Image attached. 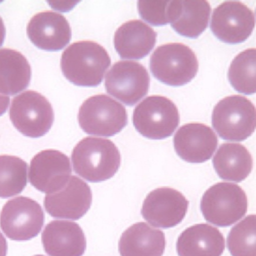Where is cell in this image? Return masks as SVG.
I'll return each instance as SVG.
<instances>
[{"label":"cell","instance_id":"obj_1","mask_svg":"<svg viewBox=\"0 0 256 256\" xmlns=\"http://www.w3.org/2000/svg\"><path fill=\"white\" fill-rule=\"evenodd\" d=\"M111 64L108 51L90 41L75 42L66 48L61 59L64 76L81 87H97Z\"/></svg>","mask_w":256,"mask_h":256},{"label":"cell","instance_id":"obj_2","mask_svg":"<svg viewBox=\"0 0 256 256\" xmlns=\"http://www.w3.org/2000/svg\"><path fill=\"white\" fill-rule=\"evenodd\" d=\"M72 163L75 172L92 183L114 177L121 165V154L110 140L88 137L74 149Z\"/></svg>","mask_w":256,"mask_h":256},{"label":"cell","instance_id":"obj_3","mask_svg":"<svg viewBox=\"0 0 256 256\" xmlns=\"http://www.w3.org/2000/svg\"><path fill=\"white\" fill-rule=\"evenodd\" d=\"M150 69L155 78L172 87L190 82L198 70V62L194 51L180 43L158 47L150 57Z\"/></svg>","mask_w":256,"mask_h":256},{"label":"cell","instance_id":"obj_4","mask_svg":"<svg viewBox=\"0 0 256 256\" xmlns=\"http://www.w3.org/2000/svg\"><path fill=\"white\" fill-rule=\"evenodd\" d=\"M212 125L224 140L244 141L256 129L255 105L244 96L224 98L214 108Z\"/></svg>","mask_w":256,"mask_h":256},{"label":"cell","instance_id":"obj_5","mask_svg":"<svg viewBox=\"0 0 256 256\" xmlns=\"http://www.w3.org/2000/svg\"><path fill=\"white\" fill-rule=\"evenodd\" d=\"M248 197L238 185L218 183L209 188L201 201V210L206 221L219 227H228L248 212Z\"/></svg>","mask_w":256,"mask_h":256},{"label":"cell","instance_id":"obj_6","mask_svg":"<svg viewBox=\"0 0 256 256\" xmlns=\"http://www.w3.org/2000/svg\"><path fill=\"white\" fill-rule=\"evenodd\" d=\"M78 120L88 135L110 137L121 132L128 123L126 108L106 95L92 96L80 108Z\"/></svg>","mask_w":256,"mask_h":256},{"label":"cell","instance_id":"obj_7","mask_svg":"<svg viewBox=\"0 0 256 256\" xmlns=\"http://www.w3.org/2000/svg\"><path fill=\"white\" fill-rule=\"evenodd\" d=\"M132 122L142 136L149 139H164L174 133L180 123V115L170 99L152 96L136 107Z\"/></svg>","mask_w":256,"mask_h":256},{"label":"cell","instance_id":"obj_8","mask_svg":"<svg viewBox=\"0 0 256 256\" xmlns=\"http://www.w3.org/2000/svg\"><path fill=\"white\" fill-rule=\"evenodd\" d=\"M9 114L14 126L30 138L46 135L54 123V110L49 101L40 93L30 90L13 99Z\"/></svg>","mask_w":256,"mask_h":256},{"label":"cell","instance_id":"obj_9","mask_svg":"<svg viewBox=\"0 0 256 256\" xmlns=\"http://www.w3.org/2000/svg\"><path fill=\"white\" fill-rule=\"evenodd\" d=\"M44 213L37 201L20 196L9 200L0 213V228L10 240H30L38 235Z\"/></svg>","mask_w":256,"mask_h":256},{"label":"cell","instance_id":"obj_10","mask_svg":"<svg viewBox=\"0 0 256 256\" xmlns=\"http://www.w3.org/2000/svg\"><path fill=\"white\" fill-rule=\"evenodd\" d=\"M150 77L146 68L136 62L120 61L108 72L106 92L128 106L140 102L148 93Z\"/></svg>","mask_w":256,"mask_h":256},{"label":"cell","instance_id":"obj_11","mask_svg":"<svg viewBox=\"0 0 256 256\" xmlns=\"http://www.w3.org/2000/svg\"><path fill=\"white\" fill-rule=\"evenodd\" d=\"M254 12L240 2H224L214 10L210 30L225 43L245 42L255 28Z\"/></svg>","mask_w":256,"mask_h":256},{"label":"cell","instance_id":"obj_12","mask_svg":"<svg viewBox=\"0 0 256 256\" xmlns=\"http://www.w3.org/2000/svg\"><path fill=\"white\" fill-rule=\"evenodd\" d=\"M188 206L189 201L178 191L170 187L158 188L147 195L141 213L153 226L170 228L184 219Z\"/></svg>","mask_w":256,"mask_h":256},{"label":"cell","instance_id":"obj_13","mask_svg":"<svg viewBox=\"0 0 256 256\" xmlns=\"http://www.w3.org/2000/svg\"><path fill=\"white\" fill-rule=\"evenodd\" d=\"M70 159L55 150L40 152L32 159L28 180L37 190L48 194L62 189L72 177Z\"/></svg>","mask_w":256,"mask_h":256},{"label":"cell","instance_id":"obj_14","mask_svg":"<svg viewBox=\"0 0 256 256\" xmlns=\"http://www.w3.org/2000/svg\"><path fill=\"white\" fill-rule=\"evenodd\" d=\"M92 201L91 188L84 180L72 176L66 186L45 196V210L54 218L78 220L90 210Z\"/></svg>","mask_w":256,"mask_h":256},{"label":"cell","instance_id":"obj_15","mask_svg":"<svg viewBox=\"0 0 256 256\" xmlns=\"http://www.w3.org/2000/svg\"><path fill=\"white\" fill-rule=\"evenodd\" d=\"M173 141L178 156L190 163H202L209 160L218 145L216 134L202 123H188L182 126Z\"/></svg>","mask_w":256,"mask_h":256},{"label":"cell","instance_id":"obj_16","mask_svg":"<svg viewBox=\"0 0 256 256\" xmlns=\"http://www.w3.org/2000/svg\"><path fill=\"white\" fill-rule=\"evenodd\" d=\"M27 35L39 49L58 51L72 39V29L63 15L46 11L34 15L27 26Z\"/></svg>","mask_w":256,"mask_h":256},{"label":"cell","instance_id":"obj_17","mask_svg":"<svg viewBox=\"0 0 256 256\" xmlns=\"http://www.w3.org/2000/svg\"><path fill=\"white\" fill-rule=\"evenodd\" d=\"M42 243L50 256H82L86 249L84 231L76 222L54 220L42 232Z\"/></svg>","mask_w":256,"mask_h":256},{"label":"cell","instance_id":"obj_18","mask_svg":"<svg viewBox=\"0 0 256 256\" xmlns=\"http://www.w3.org/2000/svg\"><path fill=\"white\" fill-rule=\"evenodd\" d=\"M210 11L207 1H170L168 23L180 36L196 39L207 28Z\"/></svg>","mask_w":256,"mask_h":256},{"label":"cell","instance_id":"obj_19","mask_svg":"<svg viewBox=\"0 0 256 256\" xmlns=\"http://www.w3.org/2000/svg\"><path fill=\"white\" fill-rule=\"evenodd\" d=\"M176 249L178 256H221L225 249V239L215 227L196 224L180 234Z\"/></svg>","mask_w":256,"mask_h":256},{"label":"cell","instance_id":"obj_20","mask_svg":"<svg viewBox=\"0 0 256 256\" xmlns=\"http://www.w3.org/2000/svg\"><path fill=\"white\" fill-rule=\"evenodd\" d=\"M156 41L154 30L138 20L122 24L114 37L117 53L121 58L128 60L144 58L153 49Z\"/></svg>","mask_w":256,"mask_h":256},{"label":"cell","instance_id":"obj_21","mask_svg":"<svg viewBox=\"0 0 256 256\" xmlns=\"http://www.w3.org/2000/svg\"><path fill=\"white\" fill-rule=\"evenodd\" d=\"M165 247L164 233L146 222L131 225L118 242L121 256H162Z\"/></svg>","mask_w":256,"mask_h":256},{"label":"cell","instance_id":"obj_22","mask_svg":"<svg viewBox=\"0 0 256 256\" xmlns=\"http://www.w3.org/2000/svg\"><path fill=\"white\" fill-rule=\"evenodd\" d=\"M213 164L215 171L221 179L239 183L250 174L254 161L244 146L227 143L222 144L218 149L214 156Z\"/></svg>","mask_w":256,"mask_h":256},{"label":"cell","instance_id":"obj_23","mask_svg":"<svg viewBox=\"0 0 256 256\" xmlns=\"http://www.w3.org/2000/svg\"><path fill=\"white\" fill-rule=\"evenodd\" d=\"M31 68L26 57L18 51L0 50V93L16 95L28 87Z\"/></svg>","mask_w":256,"mask_h":256},{"label":"cell","instance_id":"obj_24","mask_svg":"<svg viewBox=\"0 0 256 256\" xmlns=\"http://www.w3.org/2000/svg\"><path fill=\"white\" fill-rule=\"evenodd\" d=\"M228 81L234 90L245 95L256 93V49L240 53L232 62Z\"/></svg>","mask_w":256,"mask_h":256},{"label":"cell","instance_id":"obj_25","mask_svg":"<svg viewBox=\"0 0 256 256\" xmlns=\"http://www.w3.org/2000/svg\"><path fill=\"white\" fill-rule=\"evenodd\" d=\"M28 165L20 158L0 156V198L18 195L27 184Z\"/></svg>","mask_w":256,"mask_h":256},{"label":"cell","instance_id":"obj_26","mask_svg":"<svg viewBox=\"0 0 256 256\" xmlns=\"http://www.w3.org/2000/svg\"><path fill=\"white\" fill-rule=\"evenodd\" d=\"M232 256H256V215H250L234 225L227 237Z\"/></svg>","mask_w":256,"mask_h":256},{"label":"cell","instance_id":"obj_27","mask_svg":"<svg viewBox=\"0 0 256 256\" xmlns=\"http://www.w3.org/2000/svg\"><path fill=\"white\" fill-rule=\"evenodd\" d=\"M137 4L140 15L144 21L154 26L168 24L170 1H138Z\"/></svg>","mask_w":256,"mask_h":256},{"label":"cell","instance_id":"obj_28","mask_svg":"<svg viewBox=\"0 0 256 256\" xmlns=\"http://www.w3.org/2000/svg\"><path fill=\"white\" fill-rule=\"evenodd\" d=\"M10 103V98L4 95L0 94V116L2 115L7 111Z\"/></svg>","mask_w":256,"mask_h":256},{"label":"cell","instance_id":"obj_29","mask_svg":"<svg viewBox=\"0 0 256 256\" xmlns=\"http://www.w3.org/2000/svg\"><path fill=\"white\" fill-rule=\"evenodd\" d=\"M8 251V244L3 234L0 232V256H6Z\"/></svg>","mask_w":256,"mask_h":256},{"label":"cell","instance_id":"obj_30","mask_svg":"<svg viewBox=\"0 0 256 256\" xmlns=\"http://www.w3.org/2000/svg\"><path fill=\"white\" fill-rule=\"evenodd\" d=\"M4 38H6V27H4L2 19L0 17V47L2 45Z\"/></svg>","mask_w":256,"mask_h":256},{"label":"cell","instance_id":"obj_31","mask_svg":"<svg viewBox=\"0 0 256 256\" xmlns=\"http://www.w3.org/2000/svg\"><path fill=\"white\" fill-rule=\"evenodd\" d=\"M34 256H44V255H34Z\"/></svg>","mask_w":256,"mask_h":256}]
</instances>
